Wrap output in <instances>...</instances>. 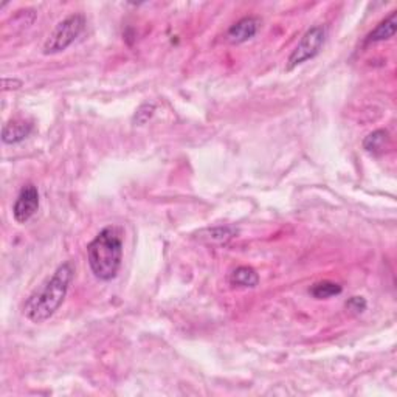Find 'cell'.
I'll use <instances>...</instances> for the list:
<instances>
[{"instance_id":"cell-1","label":"cell","mask_w":397,"mask_h":397,"mask_svg":"<svg viewBox=\"0 0 397 397\" xmlns=\"http://www.w3.org/2000/svg\"><path fill=\"white\" fill-rule=\"evenodd\" d=\"M75 266L67 261L56 268L53 275L39 285L23 305V315L33 323H44L53 317L66 300L73 281Z\"/></svg>"},{"instance_id":"cell-2","label":"cell","mask_w":397,"mask_h":397,"mask_svg":"<svg viewBox=\"0 0 397 397\" xmlns=\"http://www.w3.org/2000/svg\"><path fill=\"white\" fill-rule=\"evenodd\" d=\"M87 261L93 277L99 281H112L118 275L123 261V239L116 227H106L87 245Z\"/></svg>"},{"instance_id":"cell-3","label":"cell","mask_w":397,"mask_h":397,"mask_svg":"<svg viewBox=\"0 0 397 397\" xmlns=\"http://www.w3.org/2000/svg\"><path fill=\"white\" fill-rule=\"evenodd\" d=\"M86 28V17L83 14H72L61 21L50 33L44 44V55H56L67 50Z\"/></svg>"},{"instance_id":"cell-4","label":"cell","mask_w":397,"mask_h":397,"mask_svg":"<svg viewBox=\"0 0 397 397\" xmlns=\"http://www.w3.org/2000/svg\"><path fill=\"white\" fill-rule=\"evenodd\" d=\"M326 40V28L321 25H315L305 33V36L301 38L300 42L295 47V50L292 51L287 61V70L295 68L301 64L307 62L309 60H313L317 56L321 49H323Z\"/></svg>"},{"instance_id":"cell-5","label":"cell","mask_w":397,"mask_h":397,"mask_svg":"<svg viewBox=\"0 0 397 397\" xmlns=\"http://www.w3.org/2000/svg\"><path fill=\"white\" fill-rule=\"evenodd\" d=\"M39 209V191L33 183H27L17 194L13 205V218L17 224H25Z\"/></svg>"},{"instance_id":"cell-6","label":"cell","mask_w":397,"mask_h":397,"mask_svg":"<svg viewBox=\"0 0 397 397\" xmlns=\"http://www.w3.org/2000/svg\"><path fill=\"white\" fill-rule=\"evenodd\" d=\"M261 28V19L256 16H247L244 19L238 21L236 23L229 28L227 31V40L231 45H239L250 40L256 36V33L259 31Z\"/></svg>"},{"instance_id":"cell-7","label":"cell","mask_w":397,"mask_h":397,"mask_svg":"<svg viewBox=\"0 0 397 397\" xmlns=\"http://www.w3.org/2000/svg\"><path fill=\"white\" fill-rule=\"evenodd\" d=\"M33 132V123L25 118H11L2 127V142L5 144H17Z\"/></svg>"},{"instance_id":"cell-8","label":"cell","mask_w":397,"mask_h":397,"mask_svg":"<svg viewBox=\"0 0 397 397\" xmlns=\"http://www.w3.org/2000/svg\"><path fill=\"white\" fill-rule=\"evenodd\" d=\"M396 27H397V11H393V13H391L388 17H385V19L379 23L374 30L368 33L365 44L371 45V44L383 42V40L391 39L396 33Z\"/></svg>"},{"instance_id":"cell-9","label":"cell","mask_w":397,"mask_h":397,"mask_svg":"<svg viewBox=\"0 0 397 397\" xmlns=\"http://www.w3.org/2000/svg\"><path fill=\"white\" fill-rule=\"evenodd\" d=\"M230 284L239 289H255L259 284V275L253 267L241 266L230 273Z\"/></svg>"},{"instance_id":"cell-10","label":"cell","mask_w":397,"mask_h":397,"mask_svg":"<svg viewBox=\"0 0 397 397\" xmlns=\"http://www.w3.org/2000/svg\"><path fill=\"white\" fill-rule=\"evenodd\" d=\"M388 140L389 137L387 131H383V129L374 131V132L368 133V136L365 137L363 149L370 154H379L385 149V144L388 143Z\"/></svg>"},{"instance_id":"cell-11","label":"cell","mask_w":397,"mask_h":397,"mask_svg":"<svg viewBox=\"0 0 397 397\" xmlns=\"http://www.w3.org/2000/svg\"><path fill=\"white\" fill-rule=\"evenodd\" d=\"M343 292L342 285L332 281H321L313 284L311 289H309V294H311L315 300H328V298L340 295Z\"/></svg>"},{"instance_id":"cell-12","label":"cell","mask_w":397,"mask_h":397,"mask_svg":"<svg viewBox=\"0 0 397 397\" xmlns=\"http://www.w3.org/2000/svg\"><path fill=\"white\" fill-rule=\"evenodd\" d=\"M236 233L238 230L235 229V227H216V229L207 230L205 238L209 239L212 242L222 244V242L230 241L231 238H235Z\"/></svg>"},{"instance_id":"cell-13","label":"cell","mask_w":397,"mask_h":397,"mask_svg":"<svg viewBox=\"0 0 397 397\" xmlns=\"http://www.w3.org/2000/svg\"><path fill=\"white\" fill-rule=\"evenodd\" d=\"M155 112V104L154 103H144L137 109L136 115H133V125L136 126H144Z\"/></svg>"},{"instance_id":"cell-14","label":"cell","mask_w":397,"mask_h":397,"mask_svg":"<svg viewBox=\"0 0 397 397\" xmlns=\"http://www.w3.org/2000/svg\"><path fill=\"white\" fill-rule=\"evenodd\" d=\"M346 309L353 313H361L366 311V301L361 296H353L346 301Z\"/></svg>"},{"instance_id":"cell-15","label":"cell","mask_w":397,"mask_h":397,"mask_svg":"<svg viewBox=\"0 0 397 397\" xmlns=\"http://www.w3.org/2000/svg\"><path fill=\"white\" fill-rule=\"evenodd\" d=\"M22 86V81L13 79V78H3L2 81V89L3 90H16Z\"/></svg>"}]
</instances>
